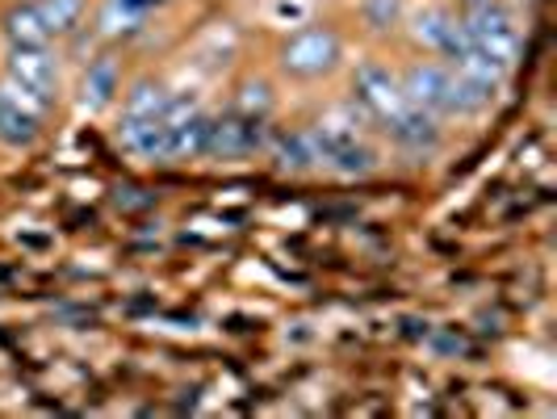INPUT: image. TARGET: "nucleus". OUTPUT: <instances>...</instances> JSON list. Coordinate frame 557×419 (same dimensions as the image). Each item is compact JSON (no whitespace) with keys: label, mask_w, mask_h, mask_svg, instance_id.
Segmentation results:
<instances>
[{"label":"nucleus","mask_w":557,"mask_h":419,"mask_svg":"<svg viewBox=\"0 0 557 419\" xmlns=\"http://www.w3.org/2000/svg\"><path fill=\"white\" fill-rule=\"evenodd\" d=\"M0 76H9L13 84H22V88L47 97V101H59L63 97V51H59V42L9 47L4 63H0Z\"/></svg>","instance_id":"obj_4"},{"label":"nucleus","mask_w":557,"mask_h":419,"mask_svg":"<svg viewBox=\"0 0 557 419\" xmlns=\"http://www.w3.org/2000/svg\"><path fill=\"white\" fill-rule=\"evenodd\" d=\"M0 38L9 47H47V42H55L47 22H42L38 0H9L0 9Z\"/></svg>","instance_id":"obj_13"},{"label":"nucleus","mask_w":557,"mask_h":419,"mask_svg":"<svg viewBox=\"0 0 557 419\" xmlns=\"http://www.w3.org/2000/svg\"><path fill=\"white\" fill-rule=\"evenodd\" d=\"M269 160L277 172H289V176H307V172H319L323 168V151H319V139L310 126H289V131H269Z\"/></svg>","instance_id":"obj_11"},{"label":"nucleus","mask_w":557,"mask_h":419,"mask_svg":"<svg viewBox=\"0 0 557 419\" xmlns=\"http://www.w3.org/2000/svg\"><path fill=\"white\" fill-rule=\"evenodd\" d=\"M403 93L416 110L436 113L441 122H453V72L436 56H411L398 63Z\"/></svg>","instance_id":"obj_5"},{"label":"nucleus","mask_w":557,"mask_h":419,"mask_svg":"<svg viewBox=\"0 0 557 419\" xmlns=\"http://www.w3.org/2000/svg\"><path fill=\"white\" fill-rule=\"evenodd\" d=\"M55 110V101L29 93L9 76H0V143L4 147H34L47 131V118Z\"/></svg>","instance_id":"obj_3"},{"label":"nucleus","mask_w":557,"mask_h":419,"mask_svg":"<svg viewBox=\"0 0 557 419\" xmlns=\"http://www.w3.org/2000/svg\"><path fill=\"white\" fill-rule=\"evenodd\" d=\"M38 9L55 42H76L92 22V0H38Z\"/></svg>","instance_id":"obj_16"},{"label":"nucleus","mask_w":557,"mask_h":419,"mask_svg":"<svg viewBox=\"0 0 557 419\" xmlns=\"http://www.w3.org/2000/svg\"><path fill=\"white\" fill-rule=\"evenodd\" d=\"M281 106V93H277V81L269 76V72H244L235 88H231V106L226 110L235 113H248V118H273Z\"/></svg>","instance_id":"obj_14"},{"label":"nucleus","mask_w":557,"mask_h":419,"mask_svg":"<svg viewBox=\"0 0 557 419\" xmlns=\"http://www.w3.org/2000/svg\"><path fill=\"white\" fill-rule=\"evenodd\" d=\"M407 4L411 0H357V26L369 38H394L403 29Z\"/></svg>","instance_id":"obj_18"},{"label":"nucleus","mask_w":557,"mask_h":419,"mask_svg":"<svg viewBox=\"0 0 557 419\" xmlns=\"http://www.w3.org/2000/svg\"><path fill=\"white\" fill-rule=\"evenodd\" d=\"M269 122L264 118H248V113H210V135H206V156L210 160H223V164H235V160H248L256 151L269 147Z\"/></svg>","instance_id":"obj_6"},{"label":"nucleus","mask_w":557,"mask_h":419,"mask_svg":"<svg viewBox=\"0 0 557 419\" xmlns=\"http://www.w3.org/2000/svg\"><path fill=\"white\" fill-rule=\"evenodd\" d=\"M122 56L113 47H101L84 59L81 76H76V106L84 113H106L122 97Z\"/></svg>","instance_id":"obj_9"},{"label":"nucleus","mask_w":557,"mask_h":419,"mask_svg":"<svg viewBox=\"0 0 557 419\" xmlns=\"http://www.w3.org/2000/svg\"><path fill=\"white\" fill-rule=\"evenodd\" d=\"M348 97L373 118V126L391 122L394 113H403L407 106H411L407 93H403V81H398V63H391V59H382V56L357 59L352 84H348Z\"/></svg>","instance_id":"obj_2"},{"label":"nucleus","mask_w":557,"mask_h":419,"mask_svg":"<svg viewBox=\"0 0 557 419\" xmlns=\"http://www.w3.org/2000/svg\"><path fill=\"white\" fill-rule=\"evenodd\" d=\"M457 26H461V17L448 0H411L398 38L411 47V56H441Z\"/></svg>","instance_id":"obj_7"},{"label":"nucleus","mask_w":557,"mask_h":419,"mask_svg":"<svg viewBox=\"0 0 557 419\" xmlns=\"http://www.w3.org/2000/svg\"><path fill=\"white\" fill-rule=\"evenodd\" d=\"M113 139H117V147H122L126 156H135V160H147V164H172L164 118H117Z\"/></svg>","instance_id":"obj_12"},{"label":"nucleus","mask_w":557,"mask_h":419,"mask_svg":"<svg viewBox=\"0 0 557 419\" xmlns=\"http://www.w3.org/2000/svg\"><path fill=\"white\" fill-rule=\"evenodd\" d=\"M445 126L448 122H441L436 113L407 106L403 113H394L391 122H382L377 131L386 135V143H391L394 151H403V156H411V160H423V156H436V151H441Z\"/></svg>","instance_id":"obj_10"},{"label":"nucleus","mask_w":557,"mask_h":419,"mask_svg":"<svg viewBox=\"0 0 557 419\" xmlns=\"http://www.w3.org/2000/svg\"><path fill=\"white\" fill-rule=\"evenodd\" d=\"M344 56H348L344 29L319 17V22H302L281 38L273 51V67L289 84H323L344 67Z\"/></svg>","instance_id":"obj_1"},{"label":"nucleus","mask_w":557,"mask_h":419,"mask_svg":"<svg viewBox=\"0 0 557 419\" xmlns=\"http://www.w3.org/2000/svg\"><path fill=\"white\" fill-rule=\"evenodd\" d=\"M323 168L335 172V176L357 181V176H369V172H377V168H382V151H377V143L373 139L344 143V147H335V151L323 156Z\"/></svg>","instance_id":"obj_17"},{"label":"nucleus","mask_w":557,"mask_h":419,"mask_svg":"<svg viewBox=\"0 0 557 419\" xmlns=\"http://www.w3.org/2000/svg\"><path fill=\"white\" fill-rule=\"evenodd\" d=\"M172 88L160 76H135L131 84H122L117 97V118H164Z\"/></svg>","instance_id":"obj_15"},{"label":"nucleus","mask_w":557,"mask_h":419,"mask_svg":"<svg viewBox=\"0 0 557 419\" xmlns=\"http://www.w3.org/2000/svg\"><path fill=\"white\" fill-rule=\"evenodd\" d=\"M164 126H168V151H172V164H176V160H201V156H206L210 110H206L197 97L172 93V101H168V110H164Z\"/></svg>","instance_id":"obj_8"}]
</instances>
